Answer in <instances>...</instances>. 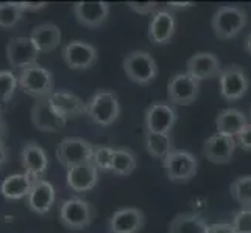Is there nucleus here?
<instances>
[{
  "mask_svg": "<svg viewBox=\"0 0 251 233\" xmlns=\"http://www.w3.org/2000/svg\"><path fill=\"white\" fill-rule=\"evenodd\" d=\"M86 115L99 126H111L120 117V101L114 90L99 89L86 103Z\"/></svg>",
  "mask_w": 251,
  "mask_h": 233,
  "instance_id": "nucleus-1",
  "label": "nucleus"
},
{
  "mask_svg": "<svg viewBox=\"0 0 251 233\" xmlns=\"http://www.w3.org/2000/svg\"><path fill=\"white\" fill-rule=\"evenodd\" d=\"M17 81H19V89L24 93H27L36 100L49 98L55 92L53 75L38 63L22 68L19 75H17Z\"/></svg>",
  "mask_w": 251,
  "mask_h": 233,
  "instance_id": "nucleus-2",
  "label": "nucleus"
},
{
  "mask_svg": "<svg viewBox=\"0 0 251 233\" xmlns=\"http://www.w3.org/2000/svg\"><path fill=\"white\" fill-rule=\"evenodd\" d=\"M248 14L242 6H220L212 17V30L219 39H232L247 27Z\"/></svg>",
  "mask_w": 251,
  "mask_h": 233,
  "instance_id": "nucleus-3",
  "label": "nucleus"
},
{
  "mask_svg": "<svg viewBox=\"0 0 251 233\" xmlns=\"http://www.w3.org/2000/svg\"><path fill=\"white\" fill-rule=\"evenodd\" d=\"M124 70L129 81L147 85L158 76V64L154 58L144 50L129 51L124 59Z\"/></svg>",
  "mask_w": 251,
  "mask_h": 233,
  "instance_id": "nucleus-4",
  "label": "nucleus"
},
{
  "mask_svg": "<svg viewBox=\"0 0 251 233\" xmlns=\"http://www.w3.org/2000/svg\"><path fill=\"white\" fill-rule=\"evenodd\" d=\"M94 146L81 137H64L56 146V159L64 168H74L92 162Z\"/></svg>",
  "mask_w": 251,
  "mask_h": 233,
  "instance_id": "nucleus-5",
  "label": "nucleus"
},
{
  "mask_svg": "<svg viewBox=\"0 0 251 233\" xmlns=\"http://www.w3.org/2000/svg\"><path fill=\"white\" fill-rule=\"evenodd\" d=\"M162 168L172 182H187L198 171L197 157L186 149H173L162 159Z\"/></svg>",
  "mask_w": 251,
  "mask_h": 233,
  "instance_id": "nucleus-6",
  "label": "nucleus"
},
{
  "mask_svg": "<svg viewBox=\"0 0 251 233\" xmlns=\"http://www.w3.org/2000/svg\"><path fill=\"white\" fill-rule=\"evenodd\" d=\"M94 214L92 205L81 197L67 199L59 207V221L69 230H83L89 227L94 221Z\"/></svg>",
  "mask_w": 251,
  "mask_h": 233,
  "instance_id": "nucleus-7",
  "label": "nucleus"
},
{
  "mask_svg": "<svg viewBox=\"0 0 251 233\" xmlns=\"http://www.w3.org/2000/svg\"><path fill=\"white\" fill-rule=\"evenodd\" d=\"M220 81V93L228 103L239 101L244 98L250 89V80L245 70L237 64H229L223 67L219 76Z\"/></svg>",
  "mask_w": 251,
  "mask_h": 233,
  "instance_id": "nucleus-8",
  "label": "nucleus"
},
{
  "mask_svg": "<svg viewBox=\"0 0 251 233\" xmlns=\"http://www.w3.org/2000/svg\"><path fill=\"white\" fill-rule=\"evenodd\" d=\"M178 112L169 101H154L145 110V131L156 134H170L176 125Z\"/></svg>",
  "mask_w": 251,
  "mask_h": 233,
  "instance_id": "nucleus-9",
  "label": "nucleus"
},
{
  "mask_svg": "<svg viewBox=\"0 0 251 233\" xmlns=\"http://www.w3.org/2000/svg\"><path fill=\"white\" fill-rule=\"evenodd\" d=\"M200 81L186 73L173 75L167 83V98L173 106H189L198 98Z\"/></svg>",
  "mask_w": 251,
  "mask_h": 233,
  "instance_id": "nucleus-10",
  "label": "nucleus"
},
{
  "mask_svg": "<svg viewBox=\"0 0 251 233\" xmlns=\"http://www.w3.org/2000/svg\"><path fill=\"white\" fill-rule=\"evenodd\" d=\"M39 53L41 51L34 45V42L31 41L30 36L28 38H24V36L11 38L6 44L8 63H10L13 68H19V70L36 64Z\"/></svg>",
  "mask_w": 251,
  "mask_h": 233,
  "instance_id": "nucleus-11",
  "label": "nucleus"
},
{
  "mask_svg": "<svg viewBox=\"0 0 251 233\" xmlns=\"http://www.w3.org/2000/svg\"><path fill=\"white\" fill-rule=\"evenodd\" d=\"M31 122L42 132H58L66 126L67 118L51 106L49 98H41L31 107Z\"/></svg>",
  "mask_w": 251,
  "mask_h": 233,
  "instance_id": "nucleus-12",
  "label": "nucleus"
},
{
  "mask_svg": "<svg viewBox=\"0 0 251 233\" xmlns=\"http://www.w3.org/2000/svg\"><path fill=\"white\" fill-rule=\"evenodd\" d=\"M99 51L94 45L84 41L74 39L67 42L63 50V59L69 68L72 70H86L97 63Z\"/></svg>",
  "mask_w": 251,
  "mask_h": 233,
  "instance_id": "nucleus-13",
  "label": "nucleus"
},
{
  "mask_svg": "<svg viewBox=\"0 0 251 233\" xmlns=\"http://www.w3.org/2000/svg\"><path fill=\"white\" fill-rule=\"evenodd\" d=\"M236 148H237L236 139L215 132L214 135H211L209 139L204 142V145H203V155L209 162H212V163H217V165H225V163L231 162Z\"/></svg>",
  "mask_w": 251,
  "mask_h": 233,
  "instance_id": "nucleus-14",
  "label": "nucleus"
},
{
  "mask_svg": "<svg viewBox=\"0 0 251 233\" xmlns=\"http://www.w3.org/2000/svg\"><path fill=\"white\" fill-rule=\"evenodd\" d=\"M222 64L219 58L209 51H200L189 58L187 73L194 76L197 81H206L212 78H219L222 73Z\"/></svg>",
  "mask_w": 251,
  "mask_h": 233,
  "instance_id": "nucleus-15",
  "label": "nucleus"
},
{
  "mask_svg": "<svg viewBox=\"0 0 251 233\" xmlns=\"http://www.w3.org/2000/svg\"><path fill=\"white\" fill-rule=\"evenodd\" d=\"M176 31V19L170 10H158L149 23V38L153 44L164 45L173 39Z\"/></svg>",
  "mask_w": 251,
  "mask_h": 233,
  "instance_id": "nucleus-16",
  "label": "nucleus"
},
{
  "mask_svg": "<svg viewBox=\"0 0 251 233\" xmlns=\"http://www.w3.org/2000/svg\"><path fill=\"white\" fill-rule=\"evenodd\" d=\"M145 224V214L134 207H126L112 213L109 218L111 233H139Z\"/></svg>",
  "mask_w": 251,
  "mask_h": 233,
  "instance_id": "nucleus-17",
  "label": "nucleus"
},
{
  "mask_svg": "<svg viewBox=\"0 0 251 233\" xmlns=\"http://www.w3.org/2000/svg\"><path fill=\"white\" fill-rule=\"evenodd\" d=\"M99 169L95 168L92 162L83 163V165L69 168L66 172L67 187L76 193H86L97 185L99 182Z\"/></svg>",
  "mask_w": 251,
  "mask_h": 233,
  "instance_id": "nucleus-18",
  "label": "nucleus"
},
{
  "mask_svg": "<svg viewBox=\"0 0 251 233\" xmlns=\"http://www.w3.org/2000/svg\"><path fill=\"white\" fill-rule=\"evenodd\" d=\"M56 199L55 187L46 179H38L27 197V207L36 214H47Z\"/></svg>",
  "mask_w": 251,
  "mask_h": 233,
  "instance_id": "nucleus-19",
  "label": "nucleus"
},
{
  "mask_svg": "<svg viewBox=\"0 0 251 233\" xmlns=\"http://www.w3.org/2000/svg\"><path fill=\"white\" fill-rule=\"evenodd\" d=\"M76 21L88 28H97L106 22L109 16L108 2H78L74 5Z\"/></svg>",
  "mask_w": 251,
  "mask_h": 233,
  "instance_id": "nucleus-20",
  "label": "nucleus"
},
{
  "mask_svg": "<svg viewBox=\"0 0 251 233\" xmlns=\"http://www.w3.org/2000/svg\"><path fill=\"white\" fill-rule=\"evenodd\" d=\"M36 180H38L36 177L27 174V172L10 174L0 182V194H2L6 201L24 199V197H28Z\"/></svg>",
  "mask_w": 251,
  "mask_h": 233,
  "instance_id": "nucleus-21",
  "label": "nucleus"
},
{
  "mask_svg": "<svg viewBox=\"0 0 251 233\" xmlns=\"http://www.w3.org/2000/svg\"><path fill=\"white\" fill-rule=\"evenodd\" d=\"M21 160L24 172L39 179L41 174H44L49 168V157L47 152L44 151L42 146H39L34 142H28L24 145L22 152H21Z\"/></svg>",
  "mask_w": 251,
  "mask_h": 233,
  "instance_id": "nucleus-22",
  "label": "nucleus"
},
{
  "mask_svg": "<svg viewBox=\"0 0 251 233\" xmlns=\"http://www.w3.org/2000/svg\"><path fill=\"white\" fill-rule=\"evenodd\" d=\"M49 101L66 118H75L84 115L86 109H88L86 107V103L80 97H76L75 93L69 90H55L49 97Z\"/></svg>",
  "mask_w": 251,
  "mask_h": 233,
  "instance_id": "nucleus-23",
  "label": "nucleus"
},
{
  "mask_svg": "<svg viewBox=\"0 0 251 233\" xmlns=\"http://www.w3.org/2000/svg\"><path fill=\"white\" fill-rule=\"evenodd\" d=\"M248 125V118L244 112L237 109H225L215 118V129L217 134L228 135L236 139V137L244 131V127Z\"/></svg>",
  "mask_w": 251,
  "mask_h": 233,
  "instance_id": "nucleus-24",
  "label": "nucleus"
},
{
  "mask_svg": "<svg viewBox=\"0 0 251 233\" xmlns=\"http://www.w3.org/2000/svg\"><path fill=\"white\" fill-rule=\"evenodd\" d=\"M30 38L41 53H50L61 44V30L55 23H41L31 30Z\"/></svg>",
  "mask_w": 251,
  "mask_h": 233,
  "instance_id": "nucleus-25",
  "label": "nucleus"
},
{
  "mask_svg": "<svg viewBox=\"0 0 251 233\" xmlns=\"http://www.w3.org/2000/svg\"><path fill=\"white\" fill-rule=\"evenodd\" d=\"M204 218L194 213H179L169 224V233H207Z\"/></svg>",
  "mask_w": 251,
  "mask_h": 233,
  "instance_id": "nucleus-26",
  "label": "nucleus"
},
{
  "mask_svg": "<svg viewBox=\"0 0 251 233\" xmlns=\"http://www.w3.org/2000/svg\"><path fill=\"white\" fill-rule=\"evenodd\" d=\"M145 137V148L147 152L150 154L153 159H164L175 149L173 148V140L170 134H156V132H147Z\"/></svg>",
  "mask_w": 251,
  "mask_h": 233,
  "instance_id": "nucleus-27",
  "label": "nucleus"
},
{
  "mask_svg": "<svg viewBox=\"0 0 251 233\" xmlns=\"http://www.w3.org/2000/svg\"><path fill=\"white\" fill-rule=\"evenodd\" d=\"M137 168V157L129 148H117L114 151L111 171L116 176H129Z\"/></svg>",
  "mask_w": 251,
  "mask_h": 233,
  "instance_id": "nucleus-28",
  "label": "nucleus"
},
{
  "mask_svg": "<svg viewBox=\"0 0 251 233\" xmlns=\"http://www.w3.org/2000/svg\"><path fill=\"white\" fill-rule=\"evenodd\" d=\"M229 193L232 199L242 205V209H251V174L240 176L232 180Z\"/></svg>",
  "mask_w": 251,
  "mask_h": 233,
  "instance_id": "nucleus-29",
  "label": "nucleus"
},
{
  "mask_svg": "<svg viewBox=\"0 0 251 233\" xmlns=\"http://www.w3.org/2000/svg\"><path fill=\"white\" fill-rule=\"evenodd\" d=\"M22 8L19 2H3L0 3V28L10 30L22 19Z\"/></svg>",
  "mask_w": 251,
  "mask_h": 233,
  "instance_id": "nucleus-30",
  "label": "nucleus"
},
{
  "mask_svg": "<svg viewBox=\"0 0 251 233\" xmlns=\"http://www.w3.org/2000/svg\"><path fill=\"white\" fill-rule=\"evenodd\" d=\"M19 87L17 76L10 70H0V106H6Z\"/></svg>",
  "mask_w": 251,
  "mask_h": 233,
  "instance_id": "nucleus-31",
  "label": "nucleus"
},
{
  "mask_svg": "<svg viewBox=\"0 0 251 233\" xmlns=\"http://www.w3.org/2000/svg\"><path fill=\"white\" fill-rule=\"evenodd\" d=\"M114 148L109 146H94V154H92V163L99 171L106 172L111 171L112 167V159H114Z\"/></svg>",
  "mask_w": 251,
  "mask_h": 233,
  "instance_id": "nucleus-32",
  "label": "nucleus"
},
{
  "mask_svg": "<svg viewBox=\"0 0 251 233\" xmlns=\"http://www.w3.org/2000/svg\"><path fill=\"white\" fill-rule=\"evenodd\" d=\"M231 224L236 233H251V209H240L236 212Z\"/></svg>",
  "mask_w": 251,
  "mask_h": 233,
  "instance_id": "nucleus-33",
  "label": "nucleus"
},
{
  "mask_svg": "<svg viewBox=\"0 0 251 233\" xmlns=\"http://www.w3.org/2000/svg\"><path fill=\"white\" fill-rule=\"evenodd\" d=\"M128 6L137 14H154L158 11V3L156 2H128Z\"/></svg>",
  "mask_w": 251,
  "mask_h": 233,
  "instance_id": "nucleus-34",
  "label": "nucleus"
},
{
  "mask_svg": "<svg viewBox=\"0 0 251 233\" xmlns=\"http://www.w3.org/2000/svg\"><path fill=\"white\" fill-rule=\"evenodd\" d=\"M236 143L244 151H251V123H248L244 131L236 137Z\"/></svg>",
  "mask_w": 251,
  "mask_h": 233,
  "instance_id": "nucleus-35",
  "label": "nucleus"
},
{
  "mask_svg": "<svg viewBox=\"0 0 251 233\" xmlns=\"http://www.w3.org/2000/svg\"><path fill=\"white\" fill-rule=\"evenodd\" d=\"M207 233H236L231 222H215L207 226Z\"/></svg>",
  "mask_w": 251,
  "mask_h": 233,
  "instance_id": "nucleus-36",
  "label": "nucleus"
},
{
  "mask_svg": "<svg viewBox=\"0 0 251 233\" xmlns=\"http://www.w3.org/2000/svg\"><path fill=\"white\" fill-rule=\"evenodd\" d=\"M19 6L22 8V11H41L44 8L49 6L47 2H19Z\"/></svg>",
  "mask_w": 251,
  "mask_h": 233,
  "instance_id": "nucleus-37",
  "label": "nucleus"
},
{
  "mask_svg": "<svg viewBox=\"0 0 251 233\" xmlns=\"http://www.w3.org/2000/svg\"><path fill=\"white\" fill-rule=\"evenodd\" d=\"M8 157H10V151H8L5 142L0 140V169H2L6 165Z\"/></svg>",
  "mask_w": 251,
  "mask_h": 233,
  "instance_id": "nucleus-38",
  "label": "nucleus"
},
{
  "mask_svg": "<svg viewBox=\"0 0 251 233\" xmlns=\"http://www.w3.org/2000/svg\"><path fill=\"white\" fill-rule=\"evenodd\" d=\"M6 134H8V126H6V122L3 118L2 110H0V140H3L6 137Z\"/></svg>",
  "mask_w": 251,
  "mask_h": 233,
  "instance_id": "nucleus-39",
  "label": "nucleus"
},
{
  "mask_svg": "<svg viewBox=\"0 0 251 233\" xmlns=\"http://www.w3.org/2000/svg\"><path fill=\"white\" fill-rule=\"evenodd\" d=\"M194 3H189V2H183V3H176V2H169L167 6L170 10H184V8H190Z\"/></svg>",
  "mask_w": 251,
  "mask_h": 233,
  "instance_id": "nucleus-40",
  "label": "nucleus"
},
{
  "mask_svg": "<svg viewBox=\"0 0 251 233\" xmlns=\"http://www.w3.org/2000/svg\"><path fill=\"white\" fill-rule=\"evenodd\" d=\"M245 50L248 55H251V34H248V38L245 41Z\"/></svg>",
  "mask_w": 251,
  "mask_h": 233,
  "instance_id": "nucleus-41",
  "label": "nucleus"
},
{
  "mask_svg": "<svg viewBox=\"0 0 251 233\" xmlns=\"http://www.w3.org/2000/svg\"><path fill=\"white\" fill-rule=\"evenodd\" d=\"M250 118H251V110H250Z\"/></svg>",
  "mask_w": 251,
  "mask_h": 233,
  "instance_id": "nucleus-42",
  "label": "nucleus"
}]
</instances>
